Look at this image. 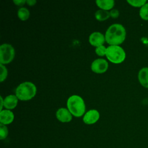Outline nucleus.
<instances>
[{"instance_id": "obj_1", "label": "nucleus", "mask_w": 148, "mask_h": 148, "mask_svg": "<svg viewBox=\"0 0 148 148\" xmlns=\"http://www.w3.org/2000/svg\"><path fill=\"white\" fill-rule=\"evenodd\" d=\"M126 31L124 26L120 24H113L106 30L105 41L110 45L119 46L125 40Z\"/></svg>"}, {"instance_id": "obj_2", "label": "nucleus", "mask_w": 148, "mask_h": 148, "mask_svg": "<svg viewBox=\"0 0 148 148\" xmlns=\"http://www.w3.org/2000/svg\"><path fill=\"white\" fill-rule=\"evenodd\" d=\"M66 105L71 114L76 117L83 115L86 110V106L83 98L77 95H73L69 97Z\"/></svg>"}, {"instance_id": "obj_3", "label": "nucleus", "mask_w": 148, "mask_h": 148, "mask_svg": "<svg viewBox=\"0 0 148 148\" xmlns=\"http://www.w3.org/2000/svg\"><path fill=\"white\" fill-rule=\"evenodd\" d=\"M36 87L32 82H25L20 84L16 89V95L21 101H28L32 99L36 95Z\"/></svg>"}, {"instance_id": "obj_4", "label": "nucleus", "mask_w": 148, "mask_h": 148, "mask_svg": "<svg viewBox=\"0 0 148 148\" xmlns=\"http://www.w3.org/2000/svg\"><path fill=\"white\" fill-rule=\"evenodd\" d=\"M106 57L108 60L114 64H120L125 58L124 50L119 46L110 45L106 48Z\"/></svg>"}, {"instance_id": "obj_5", "label": "nucleus", "mask_w": 148, "mask_h": 148, "mask_svg": "<svg viewBox=\"0 0 148 148\" xmlns=\"http://www.w3.org/2000/svg\"><path fill=\"white\" fill-rule=\"evenodd\" d=\"M15 51L13 46L8 43H4L0 46V63L7 64L14 58Z\"/></svg>"}, {"instance_id": "obj_6", "label": "nucleus", "mask_w": 148, "mask_h": 148, "mask_svg": "<svg viewBox=\"0 0 148 148\" xmlns=\"http://www.w3.org/2000/svg\"><path fill=\"white\" fill-rule=\"evenodd\" d=\"M108 68V63L105 59L98 58L95 60L91 65L92 71L97 73L105 72Z\"/></svg>"}, {"instance_id": "obj_7", "label": "nucleus", "mask_w": 148, "mask_h": 148, "mask_svg": "<svg viewBox=\"0 0 148 148\" xmlns=\"http://www.w3.org/2000/svg\"><path fill=\"white\" fill-rule=\"evenodd\" d=\"M99 119V113L97 110L91 109L87 112L83 118V122L88 125L95 124Z\"/></svg>"}, {"instance_id": "obj_8", "label": "nucleus", "mask_w": 148, "mask_h": 148, "mask_svg": "<svg viewBox=\"0 0 148 148\" xmlns=\"http://www.w3.org/2000/svg\"><path fill=\"white\" fill-rule=\"evenodd\" d=\"M105 36L99 32H92L89 36V42L94 46L98 47L103 45L105 43Z\"/></svg>"}, {"instance_id": "obj_9", "label": "nucleus", "mask_w": 148, "mask_h": 148, "mask_svg": "<svg viewBox=\"0 0 148 148\" xmlns=\"http://www.w3.org/2000/svg\"><path fill=\"white\" fill-rule=\"evenodd\" d=\"M57 119L62 123L70 122L72 119V114L68 109L61 108L56 112Z\"/></svg>"}, {"instance_id": "obj_10", "label": "nucleus", "mask_w": 148, "mask_h": 148, "mask_svg": "<svg viewBox=\"0 0 148 148\" xmlns=\"http://www.w3.org/2000/svg\"><path fill=\"white\" fill-rule=\"evenodd\" d=\"M14 113L8 109L2 110L0 112V123L3 125H8L14 120Z\"/></svg>"}, {"instance_id": "obj_11", "label": "nucleus", "mask_w": 148, "mask_h": 148, "mask_svg": "<svg viewBox=\"0 0 148 148\" xmlns=\"http://www.w3.org/2000/svg\"><path fill=\"white\" fill-rule=\"evenodd\" d=\"M138 78L140 84L143 87L148 88V67H143L139 70Z\"/></svg>"}, {"instance_id": "obj_12", "label": "nucleus", "mask_w": 148, "mask_h": 148, "mask_svg": "<svg viewBox=\"0 0 148 148\" xmlns=\"http://www.w3.org/2000/svg\"><path fill=\"white\" fill-rule=\"evenodd\" d=\"M18 98L16 95H9L4 99V107L8 110L13 109L17 105Z\"/></svg>"}, {"instance_id": "obj_13", "label": "nucleus", "mask_w": 148, "mask_h": 148, "mask_svg": "<svg viewBox=\"0 0 148 148\" xmlns=\"http://www.w3.org/2000/svg\"><path fill=\"white\" fill-rule=\"evenodd\" d=\"M95 3L99 8L107 11L112 9L114 5L113 0H97Z\"/></svg>"}, {"instance_id": "obj_14", "label": "nucleus", "mask_w": 148, "mask_h": 148, "mask_svg": "<svg viewBox=\"0 0 148 148\" xmlns=\"http://www.w3.org/2000/svg\"><path fill=\"white\" fill-rule=\"evenodd\" d=\"M110 16V12L102 9H99L97 10L95 13V18L99 21H104L105 20H107Z\"/></svg>"}, {"instance_id": "obj_15", "label": "nucleus", "mask_w": 148, "mask_h": 148, "mask_svg": "<svg viewBox=\"0 0 148 148\" xmlns=\"http://www.w3.org/2000/svg\"><path fill=\"white\" fill-rule=\"evenodd\" d=\"M17 16L21 20H27L29 16V11L26 8L22 7L18 9L17 12Z\"/></svg>"}, {"instance_id": "obj_16", "label": "nucleus", "mask_w": 148, "mask_h": 148, "mask_svg": "<svg viewBox=\"0 0 148 148\" xmlns=\"http://www.w3.org/2000/svg\"><path fill=\"white\" fill-rule=\"evenodd\" d=\"M139 16L143 20H148V2H146L140 8Z\"/></svg>"}, {"instance_id": "obj_17", "label": "nucleus", "mask_w": 148, "mask_h": 148, "mask_svg": "<svg viewBox=\"0 0 148 148\" xmlns=\"http://www.w3.org/2000/svg\"><path fill=\"white\" fill-rule=\"evenodd\" d=\"M9 134L8 128L6 125L0 123V139H5Z\"/></svg>"}, {"instance_id": "obj_18", "label": "nucleus", "mask_w": 148, "mask_h": 148, "mask_svg": "<svg viewBox=\"0 0 148 148\" xmlns=\"http://www.w3.org/2000/svg\"><path fill=\"white\" fill-rule=\"evenodd\" d=\"M127 2L132 6L136 8H141L146 2V0H127Z\"/></svg>"}, {"instance_id": "obj_19", "label": "nucleus", "mask_w": 148, "mask_h": 148, "mask_svg": "<svg viewBox=\"0 0 148 148\" xmlns=\"http://www.w3.org/2000/svg\"><path fill=\"white\" fill-rule=\"evenodd\" d=\"M0 82L4 81L8 76V70L5 65L0 64Z\"/></svg>"}, {"instance_id": "obj_20", "label": "nucleus", "mask_w": 148, "mask_h": 148, "mask_svg": "<svg viewBox=\"0 0 148 148\" xmlns=\"http://www.w3.org/2000/svg\"><path fill=\"white\" fill-rule=\"evenodd\" d=\"M106 47L103 45L97 47L95 49V53L99 56H103L106 55Z\"/></svg>"}, {"instance_id": "obj_21", "label": "nucleus", "mask_w": 148, "mask_h": 148, "mask_svg": "<svg viewBox=\"0 0 148 148\" xmlns=\"http://www.w3.org/2000/svg\"><path fill=\"white\" fill-rule=\"evenodd\" d=\"M110 15L113 18H117L119 16V11L117 9H112L110 12Z\"/></svg>"}, {"instance_id": "obj_22", "label": "nucleus", "mask_w": 148, "mask_h": 148, "mask_svg": "<svg viewBox=\"0 0 148 148\" xmlns=\"http://www.w3.org/2000/svg\"><path fill=\"white\" fill-rule=\"evenodd\" d=\"M13 2L17 6H22L26 2V1L25 0H14Z\"/></svg>"}, {"instance_id": "obj_23", "label": "nucleus", "mask_w": 148, "mask_h": 148, "mask_svg": "<svg viewBox=\"0 0 148 148\" xmlns=\"http://www.w3.org/2000/svg\"><path fill=\"white\" fill-rule=\"evenodd\" d=\"M26 2L27 3V4L28 5L33 6L36 3V1L35 0H27V1H26Z\"/></svg>"}, {"instance_id": "obj_24", "label": "nucleus", "mask_w": 148, "mask_h": 148, "mask_svg": "<svg viewBox=\"0 0 148 148\" xmlns=\"http://www.w3.org/2000/svg\"><path fill=\"white\" fill-rule=\"evenodd\" d=\"M1 97V111L2 110V108L4 106V99H3L2 97Z\"/></svg>"}]
</instances>
